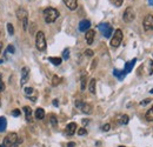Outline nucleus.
I'll use <instances>...</instances> for the list:
<instances>
[{
  "mask_svg": "<svg viewBox=\"0 0 153 147\" xmlns=\"http://www.w3.org/2000/svg\"><path fill=\"white\" fill-rule=\"evenodd\" d=\"M12 115H13V117H19V115H20V111L19 110H14L13 112H12Z\"/></svg>",
  "mask_w": 153,
  "mask_h": 147,
  "instance_id": "obj_38",
  "label": "nucleus"
},
{
  "mask_svg": "<svg viewBox=\"0 0 153 147\" xmlns=\"http://www.w3.org/2000/svg\"><path fill=\"white\" fill-rule=\"evenodd\" d=\"M60 84V78L58 75H53L52 78V86H58Z\"/></svg>",
  "mask_w": 153,
  "mask_h": 147,
  "instance_id": "obj_26",
  "label": "nucleus"
},
{
  "mask_svg": "<svg viewBox=\"0 0 153 147\" xmlns=\"http://www.w3.org/2000/svg\"><path fill=\"white\" fill-rule=\"evenodd\" d=\"M53 105H54V106H58V105H59V104H58L57 99H56V100H53Z\"/></svg>",
  "mask_w": 153,
  "mask_h": 147,
  "instance_id": "obj_41",
  "label": "nucleus"
},
{
  "mask_svg": "<svg viewBox=\"0 0 153 147\" xmlns=\"http://www.w3.org/2000/svg\"><path fill=\"white\" fill-rule=\"evenodd\" d=\"M6 126H7V120H6V118H5V117H0V133L6 129Z\"/></svg>",
  "mask_w": 153,
  "mask_h": 147,
  "instance_id": "obj_19",
  "label": "nucleus"
},
{
  "mask_svg": "<svg viewBox=\"0 0 153 147\" xmlns=\"http://www.w3.org/2000/svg\"><path fill=\"white\" fill-rule=\"evenodd\" d=\"M150 92H151V93H153V88H152V90H151V91H150Z\"/></svg>",
  "mask_w": 153,
  "mask_h": 147,
  "instance_id": "obj_45",
  "label": "nucleus"
},
{
  "mask_svg": "<svg viewBox=\"0 0 153 147\" xmlns=\"http://www.w3.org/2000/svg\"><path fill=\"white\" fill-rule=\"evenodd\" d=\"M123 41V31L121 30H115L113 37L111 38V46L118 47Z\"/></svg>",
  "mask_w": 153,
  "mask_h": 147,
  "instance_id": "obj_5",
  "label": "nucleus"
},
{
  "mask_svg": "<svg viewBox=\"0 0 153 147\" xmlns=\"http://www.w3.org/2000/svg\"><path fill=\"white\" fill-rule=\"evenodd\" d=\"M120 124L121 125H127L128 124V121H130V119H128V115H126V114H124V115H121V118H120Z\"/></svg>",
  "mask_w": 153,
  "mask_h": 147,
  "instance_id": "obj_23",
  "label": "nucleus"
},
{
  "mask_svg": "<svg viewBox=\"0 0 153 147\" xmlns=\"http://www.w3.org/2000/svg\"><path fill=\"white\" fill-rule=\"evenodd\" d=\"M68 147H74L76 146V144L74 143H68V145H67Z\"/></svg>",
  "mask_w": 153,
  "mask_h": 147,
  "instance_id": "obj_40",
  "label": "nucleus"
},
{
  "mask_svg": "<svg viewBox=\"0 0 153 147\" xmlns=\"http://www.w3.org/2000/svg\"><path fill=\"white\" fill-rule=\"evenodd\" d=\"M149 4H150L151 6H153V0H149Z\"/></svg>",
  "mask_w": 153,
  "mask_h": 147,
  "instance_id": "obj_42",
  "label": "nucleus"
},
{
  "mask_svg": "<svg viewBox=\"0 0 153 147\" xmlns=\"http://www.w3.org/2000/svg\"><path fill=\"white\" fill-rule=\"evenodd\" d=\"M145 118H146V120H147V121H153V106L150 108V110L147 111V112H146Z\"/></svg>",
  "mask_w": 153,
  "mask_h": 147,
  "instance_id": "obj_20",
  "label": "nucleus"
},
{
  "mask_svg": "<svg viewBox=\"0 0 153 147\" xmlns=\"http://www.w3.org/2000/svg\"><path fill=\"white\" fill-rule=\"evenodd\" d=\"M2 62H4V61H2V60H0V65H1V64H2Z\"/></svg>",
  "mask_w": 153,
  "mask_h": 147,
  "instance_id": "obj_44",
  "label": "nucleus"
},
{
  "mask_svg": "<svg viewBox=\"0 0 153 147\" xmlns=\"http://www.w3.org/2000/svg\"><path fill=\"white\" fill-rule=\"evenodd\" d=\"M14 51H16V48H14L12 45H8V46H7L6 52H8V53H14Z\"/></svg>",
  "mask_w": 153,
  "mask_h": 147,
  "instance_id": "obj_32",
  "label": "nucleus"
},
{
  "mask_svg": "<svg viewBox=\"0 0 153 147\" xmlns=\"http://www.w3.org/2000/svg\"><path fill=\"white\" fill-rule=\"evenodd\" d=\"M151 102V99H144L141 102H140V105L141 106H145V105H147V104H150Z\"/></svg>",
  "mask_w": 153,
  "mask_h": 147,
  "instance_id": "obj_35",
  "label": "nucleus"
},
{
  "mask_svg": "<svg viewBox=\"0 0 153 147\" xmlns=\"http://www.w3.org/2000/svg\"><path fill=\"white\" fill-rule=\"evenodd\" d=\"M96 85H97L96 79H91L90 80V84H88V91L92 93V94L96 93Z\"/></svg>",
  "mask_w": 153,
  "mask_h": 147,
  "instance_id": "obj_18",
  "label": "nucleus"
},
{
  "mask_svg": "<svg viewBox=\"0 0 153 147\" xmlns=\"http://www.w3.org/2000/svg\"><path fill=\"white\" fill-rule=\"evenodd\" d=\"M78 134H79V135H85V134H87V131L84 128V127H82V128H79Z\"/></svg>",
  "mask_w": 153,
  "mask_h": 147,
  "instance_id": "obj_34",
  "label": "nucleus"
},
{
  "mask_svg": "<svg viewBox=\"0 0 153 147\" xmlns=\"http://www.w3.org/2000/svg\"><path fill=\"white\" fill-rule=\"evenodd\" d=\"M34 93V90L32 88V87H26L25 88V94L27 95V97H30V95H32Z\"/></svg>",
  "mask_w": 153,
  "mask_h": 147,
  "instance_id": "obj_30",
  "label": "nucleus"
},
{
  "mask_svg": "<svg viewBox=\"0 0 153 147\" xmlns=\"http://www.w3.org/2000/svg\"><path fill=\"white\" fill-rule=\"evenodd\" d=\"M98 28L101 31V33L104 34L105 38H111V34H112V32H113V28H112V26H111L110 24L102 22V24H100V25L98 26Z\"/></svg>",
  "mask_w": 153,
  "mask_h": 147,
  "instance_id": "obj_7",
  "label": "nucleus"
},
{
  "mask_svg": "<svg viewBox=\"0 0 153 147\" xmlns=\"http://www.w3.org/2000/svg\"><path fill=\"white\" fill-rule=\"evenodd\" d=\"M36 46L39 51H45L46 50V38L44 32L39 31L36 36Z\"/></svg>",
  "mask_w": 153,
  "mask_h": 147,
  "instance_id": "obj_4",
  "label": "nucleus"
},
{
  "mask_svg": "<svg viewBox=\"0 0 153 147\" xmlns=\"http://www.w3.org/2000/svg\"><path fill=\"white\" fill-rule=\"evenodd\" d=\"M17 140H18V134L12 132V133L7 134V137L4 139V141L0 145V147H13L17 144Z\"/></svg>",
  "mask_w": 153,
  "mask_h": 147,
  "instance_id": "obj_3",
  "label": "nucleus"
},
{
  "mask_svg": "<svg viewBox=\"0 0 153 147\" xmlns=\"http://www.w3.org/2000/svg\"><path fill=\"white\" fill-rule=\"evenodd\" d=\"M62 58H64V60H67V59L70 58V50H68V48H65V50H64V52H62Z\"/></svg>",
  "mask_w": 153,
  "mask_h": 147,
  "instance_id": "obj_29",
  "label": "nucleus"
},
{
  "mask_svg": "<svg viewBox=\"0 0 153 147\" xmlns=\"http://www.w3.org/2000/svg\"><path fill=\"white\" fill-rule=\"evenodd\" d=\"M24 113H25V117H26V120L28 121V122H32V110H31V107L30 106H25L24 107Z\"/></svg>",
  "mask_w": 153,
  "mask_h": 147,
  "instance_id": "obj_14",
  "label": "nucleus"
},
{
  "mask_svg": "<svg viewBox=\"0 0 153 147\" xmlns=\"http://www.w3.org/2000/svg\"><path fill=\"white\" fill-rule=\"evenodd\" d=\"M48 60L53 64V65H56V66H58V65H60L61 64V61H62V59L61 58H53V56H51V58H48Z\"/></svg>",
  "mask_w": 153,
  "mask_h": 147,
  "instance_id": "obj_21",
  "label": "nucleus"
},
{
  "mask_svg": "<svg viewBox=\"0 0 153 147\" xmlns=\"http://www.w3.org/2000/svg\"><path fill=\"white\" fill-rule=\"evenodd\" d=\"M17 18L22 22V28L26 31L27 30V26H28V13H27V11L25 8H22V7L18 8V11H17Z\"/></svg>",
  "mask_w": 153,
  "mask_h": 147,
  "instance_id": "obj_2",
  "label": "nucleus"
},
{
  "mask_svg": "<svg viewBox=\"0 0 153 147\" xmlns=\"http://www.w3.org/2000/svg\"><path fill=\"white\" fill-rule=\"evenodd\" d=\"M113 74H114L118 79H120V80H121V79L124 78V75H125V72H124V71H118V70H114Z\"/></svg>",
  "mask_w": 153,
  "mask_h": 147,
  "instance_id": "obj_25",
  "label": "nucleus"
},
{
  "mask_svg": "<svg viewBox=\"0 0 153 147\" xmlns=\"http://www.w3.org/2000/svg\"><path fill=\"white\" fill-rule=\"evenodd\" d=\"M110 1L114 5L115 7H120L123 5V2H124V0H110Z\"/></svg>",
  "mask_w": 153,
  "mask_h": 147,
  "instance_id": "obj_28",
  "label": "nucleus"
},
{
  "mask_svg": "<svg viewBox=\"0 0 153 147\" xmlns=\"http://www.w3.org/2000/svg\"><path fill=\"white\" fill-rule=\"evenodd\" d=\"M149 65H150V74L153 73V60L149 61Z\"/></svg>",
  "mask_w": 153,
  "mask_h": 147,
  "instance_id": "obj_39",
  "label": "nucleus"
},
{
  "mask_svg": "<svg viewBox=\"0 0 153 147\" xmlns=\"http://www.w3.org/2000/svg\"><path fill=\"white\" fill-rule=\"evenodd\" d=\"M90 27H91V22H90V20H87V19L81 20V21L79 22V31H80V32H87V31L90 30Z\"/></svg>",
  "mask_w": 153,
  "mask_h": 147,
  "instance_id": "obj_10",
  "label": "nucleus"
},
{
  "mask_svg": "<svg viewBox=\"0 0 153 147\" xmlns=\"http://www.w3.org/2000/svg\"><path fill=\"white\" fill-rule=\"evenodd\" d=\"M5 91V84L2 81V78H1V73H0V92Z\"/></svg>",
  "mask_w": 153,
  "mask_h": 147,
  "instance_id": "obj_31",
  "label": "nucleus"
},
{
  "mask_svg": "<svg viewBox=\"0 0 153 147\" xmlns=\"http://www.w3.org/2000/svg\"><path fill=\"white\" fill-rule=\"evenodd\" d=\"M59 18V12L56 8H52V7H47L44 10V19L47 24H51V22H54L57 19Z\"/></svg>",
  "mask_w": 153,
  "mask_h": 147,
  "instance_id": "obj_1",
  "label": "nucleus"
},
{
  "mask_svg": "<svg viewBox=\"0 0 153 147\" xmlns=\"http://www.w3.org/2000/svg\"><path fill=\"white\" fill-rule=\"evenodd\" d=\"M76 131V122H70L66 126V134L67 135H73Z\"/></svg>",
  "mask_w": 153,
  "mask_h": 147,
  "instance_id": "obj_12",
  "label": "nucleus"
},
{
  "mask_svg": "<svg viewBox=\"0 0 153 147\" xmlns=\"http://www.w3.org/2000/svg\"><path fill=\"white\" fill-rule=\"evenodd\" d=\"M82 104H84V101H82V100H80V99L76 100V107H78V108H81Z\"/></svg>",
  "mask_w": 153,
  "mask_h": 147,
  "instance_id": "obj_33",
  "label": "nucleus"
},
{
  "mask_svg": "<svg viewBox=\"0 0 153 147\" xmlns=\"http://www.w3.org/2000/svg\"><path fill=\"white\" fill-rule=\"evenodd\" d=\"M135 61H137V59H132L131 61L126 62V65H125V70H124L125 74L130 73V72L132 71V68H133V66H134V64H135Z\"/></svg>",
  "mask_w": 153,
  "mask_h": 147,
  "instance_id": "obj_15",
  "label": "nucleus"
},
{
  "mask_svg": "<svg viewBox=\"0 0 153 147\" xmlns=\"http://www.w3.org/2000/svg\"><path fill=\"white\" fill-rule=\"evenodd\" d=\"M110 128H111L110 124H105V125L102 126V131H104V132H107V131H110Z\"/></svg>",
  "mask_w": 153,
  "mask_h": 147,
  "instance_id": "obj_37",
  "label": "nucleus"
},
{
  "mask_svg": "<svg viewBox=\"0 0 153 147\" xmlns=\"http://www.w3.org/2000/svg\"><path fill=\"white\" fill-rule=\"evenodd\" d=\"M1 50H2V42H0V53H1Z\"/></svg>",
  "mask_w": 153,
  "mask_h": 147,
  "instance_id": "obj_43",
  "label": "nucleus"
},
{
  "mask_svg": "<svg viewBox=\"0 0 153 147\" xmlns=\"http://www.w3.org/2000/svg\"><path fill=\"white\" fill-rule=\"evenodd\" d=\"M119 147H125V146H119Z\"/></svg>",
  "mask_w": 153,
  "mask_h": 147,
  "instance_id": "obj_47",
  "label": "nucleus"
},
{
  "mask_svg": "<svg viewBox=\"0 0 153 147\" xmlns=\"http://www.w3.org/2000/svg\"><path fill=\"white\" fill-rule=\"evenodd\" d=\"M28 76H30V68L28 67H22V70H21V80H20L21 86L27 82Z\"/></svg>",
  "mask_w": 153,
  "mask_h": 147,
  "instance_id": "obj_9",
  "label": "nucleus"
},
{
  "mask_svg": "<svg viewBox=\"0 0 153 147\" xmlns=\"http://www.w3.org/2000/svg\"><path fill=\"white\" fill-rule=\"evenodd\" d=\"M7 31H8V34L10 36H13L14 34V27H13V25L12 24H7Z\"/></svg>",
  "mask_w": 153,
  "mask_h": 147,
  "instance_id": "obj_27",
  "label": "nucleus"
},
{
  "mask_svg": "<svg viewBox=\"0 0 153 147\" xmlns=\"http://www.w3.org/2000/svg\"><path fill=\"white\" fill-rule=\"evenodd\" d=\"M123 19H124V21L127 22V24H130V22L133 21L134 19H135V11L133 10V7H127V8L125 10V12H124V14H123Z\"/></svg>",
  "mask_w": 153,
  "mask_h": 147,
  "instance_id": "obj_6",
  "label": "nucleus"
},
{
  "mask_svg": "<svg viewBox=\"0 0 153 147\" xmlns=\"http://www.w3.org/2000/svg\"><path fill=\"white\" fill-rule=\"evenodd\" d=\"M0 106H1V101H0Z\"/></svg>",
  "mask_w": 153,
  "mask_h": 147,
  "instance_id": "obj_46",
  "label": "nucleus"
},
{
  "mask_svg": "<svg viewBox=\"0 0 153 147\" xmlns=\"http://www.w3.org/2000/svg\"><path fill=\"white\" fill-rule=\"evenodd\" d=\"M143 26H144V30L145 31H152L153 30V16L152 14H149L144 18L143 21Z\"/></svg>",
  "mask_w": 153,
  "mask_h": 147,
  "instance_id": "obj_8",
  "label": "nucleus"
},
{
  "mask_svg": "<svg viewBox=\"0 0 153 147\" xmlns=\"http://www.w3.org/2000/svg\"><path fill=\"white\" fill-rule=\"evenodd\" d=\"M80 110H81L82 113H85V114H91L92 113V105L91 104H87V102H84Z\"/></svg>",
  "mask_w": 153,
  "mask_h": 147,
  "instance_id": "obj_16",
  "label": "nucleus"
},
{
  "mask_svg": "<svg viewBox=\"0 0 153 147\" xmlns=\"http://www.w3.org/2000/svg\"><path fill=\"white\" fill-rule=\"evenodd\" d=\"M85 54L87 55V56H93L94 52H93L92 50H86V51H85Z\"/></svg>",
  "mask_w": 153,
  "mask_h": 147,
  "instance_id": "obj_36",
  "label": "nucleus"
},
{
  "mask_svg": "<svg viewBox=\"0 0 153 147\" xmlns=\"http://www.w3.org/2000/svg\"><path fill=\"white\" fill-rule=\"evenodd\" d=\"M86 84H87V76L86 74H84L81 76V84H80V87H81V91H84L86 88Z\"/></svg>",
  "mask_w": 153,
  "mask_h": 147,
  "instance_id": "obj_22",
  "label": "nucleus"
},
{
  "mask_svg": "<svg viewBox=\"0 0 153 147\" xmlns=\"http://www.w3.org/2000/svg\"><path fill=\"white\" fill-rule=\"evenodd\" d=\"M36 119H38V120H41V119H44V117H45V110L44 108H41V107H39L36 110Z\"/></svg>",
  "mask_w": 153,
  "mask_h": 147,
  "instance_id": "obj_17",
  "label": "nucleus"
},
{
  "mask_svg": "<svg viewBox=\"0 0 153 147\" xmlns=\"http://www.w3.org/2000/svg\"><path fill=\"white\" fill-rule=\"evenodd\" d=\"M64 2L67 6V8L71 11H74L78 6V0H64Z\"/></svg>",
  "mask_w": 153,
  "mask_h": 147,
  "instance_id": "obj_13",
  "label": "nucleus"
},
{
  "mask_svg": "<svg viewBox=\"0 0 153 147\" xmlns=\"http://www.w3.org/2000/svg\"><path fill=\"white\" fill-rule=\"evenodd\" d=\"M50 121H51V125L53 126V127H57L58 126V120H57V117L54 115V114H52L51 117H50Z\"/></svg>",
  "mask_w": 153,
  "mask_h": 147,
  "instance_id": "obj_24",
  "label": "nucleus"
},
{
  "mask_svg": "<svg viewBox=\"0 0 153 147\" xmlns=\"http://www.w3.org/2000/svg\"><path fill=\"white\" fill-rule=\"evenodd\" d=\"M94 36H96V32H94L93 30H88V31L86 32V34H85V39H86V41H87V44H88V45H92V44H93Z\"/></svg>",
  "mask_w": 153,
  "mask_h": 147,
  "instance_id": "obj_11",
  "label": "nucleus"
}]
</instances>
